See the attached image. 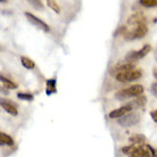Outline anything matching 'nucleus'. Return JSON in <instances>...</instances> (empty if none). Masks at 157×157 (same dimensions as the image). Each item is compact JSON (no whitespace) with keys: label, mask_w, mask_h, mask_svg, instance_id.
I'll return each mask as SVG.
<instances>
[{"label":"nucleus","mask_w":157,"mask_h":157,"mask_svg":"<svg viewBox=\"0 0 157 157\" xmlns=\"http://www.w3.org/2000/svg\"><path fill=\"white\" fill-rule=\"evenodd\" d=\"M123 154H125L126 156H132V157H150L151 153H150L149 148L147 147V145H130L126 147L122 148Z\"/></svg>","instance_id":"f257e3e1"},{"label":"nucleus","mask_w":157,"mask_h":157,"mask_svg":"<svg viewBox=\"0 0 157 157\" xmlns=\"http://www.w3.org/2000/svg\"><path fill=\"white\" fill-rule=\"evenodd\" d=\"M144 92V86L140 84H136L126 89H122L115 94V99L117 100H125V99L132 98V97H138Z\"/></svg>","instance_id":"f03ea898"},{"label":"nucleus","mask_w":157,"mask_h":157,"mask_svg":"<svg viewBox=\"0 0 157 157\" xmlns=\"http://www.w3.org/2000/svg\"><path fill=\"white\" fill-rule=\"evenodd\" d=\"M142 76V71L141 70H128V71H124L122 73H118L117 75H115V78L118 82L122 83H126V82H131V81H134V80H138Z\"/></svg>","instance_id":"7ed1b4c3"},{"label":"nucleus","mask_w":157,"mask_h":157,"mask_svg":"<svg viewBox=\"0 0 157 157\" xmlns=\"http://www.w3.org/2000/svg\"><path fill=\"white\" fill-rule=\"evenodd\" d=\"M148 32V26H147V23L144 24H139L137 25V28L134 29L133 31H130L124 34V39L126 41H131V40H136V39H142L144 36L147 34Z\"/></svg>","instance_id":"20e7f679"},{"label":"nucleus","mask_w":157,"mask_h":157,"mask_svg":"<svg viewBox=\"0 0 157 157\" xmlns=\"http://www.w3.org/2000/svg\"><path fill=\"white\" fill-rule=\"evenodd\" d=\"M150 49H151V47H150L149 44H145V46H144L140 50L130 51V52H128V54H126L125 60H128V62H131V63H136V62L140 60V59L144 58L145 56L148 55V54H149V51H150Z\"/></svg>","instance_id":"39448f33"},{"label":"nucleus","mask_w":157,"mask_h":157,"mask_svg":"<svg viewBox=\"0 0 157 157\" xmlns=\"http://www.w3.org/2000/svg\"><path fill=\"white\" fill-rule=\"evenodd\" d=\"M140 122V116L136 113H128V114L123 115L121 117L117 118V123L123 128H130L138 124Z\"/></svg>","instance_id":"423d86ee"},{"label":"nucleus","mask_w":157,"mask_h":157,"mask_svg":"<svg viewBox=\"0 0 157 157\" xmlns=\"http://www.w3.org/2000/svg\"><path fill=\"white\" fill-rule=\"evenodd\" d=\"M25 17L28 18V21L30 22V23L33 25V26H36V29H39V30H41V31L43 32H49V26H48L47 24L44 23L43 21H41L40 18H38L36 16H34L33 14H31V13H25Z\"/></svg>","instance_id":"0eeeda50"},{"label":"nucleus","mask_w":157,"mask_h":157,"mask_svg":"<svg viewBox=\"0 0 157 157\" xmlns=\"http://www.w3.org/2000/svg\"><path fill=\"white\" fill-rule=\"evenodd\" d=\"M132 68H134V63H131V62H128V60H125V62H120L114 67L110 68L109 74L115 76L118 73H122V72L128 71V70H132Z\"/></svg>","instance_id":"6e6552de"},{"label":"nucleus","mask_w":157,"mask_h":157,"mask_svg":"<svg viewBox=\"0 0 157 157\" xmlns=\"http://www.w3.org/2000/svg\"><path fill=\"white\" fill-rule=\"evenodd\" d=\"M132 109H133L132 106H131L130 104H128V105H125V106L120 107V108H117V109L112 110V112L109 113V117L110 118H118V117H121V116H123V115L130 113Z\"/></svg>","instance_id":"1a4fd4ad"},{"label":"nucleus","mask_w":157,"mask_h":157,"mask_svg":"<svg viewBox=\"0 0 157 157\" xmlns=\"http://www.w3.org/2000/svg\"><path fill=\"white\" fill-rule=\"evenodd\" d=\"M1 108H4V110H6L8 114L13 115V116H17V114H18L15 104H13L12 101H9L7 99H1Z\"/></svg>","instance_id":"9d476101"},{"label":"nucleus","mask_w":157,"mask_h":157,"mask_svg":"<svg viewBox=\"0 0 157 157\" xmlns=\"http://www.w3.org/2000/svg\"><path fill=\"white\" fill-rule=\"evenodd\" d=\"M144 23H147V18H146L145 15H142V14H140V13L130 16V18L128 20V24L136 25V26L139 25V24H144Z\"/></svg>","instance_id":"9b49d317"},{"label":"nucleus","mask_w":157,"mask_h":157,"mask_svg":"<svg viewBox=\"0 0 157 157\" xmlns=\"http://www.w3.org/2000/svg\"><path fill=\"white\" fill-rule=\"evenodd\" d=\"M146 102H147V98H146L145 96H138L137 99L132 100V101L129 102V104L132 106L133 109H137V108H141V107L145 106Z\"/></svg>","instance_id":"f8f14e48"},{"label":"nucleus","mask_w":157,"mask_h":157,"mask_svg":"<svg viewBox=\"0 0 157 157\" xmlns=\"http://www.w3.org/2000/svg\"><path fill=\"white\" fill-rule=\"evenodd\" d=\"M46 84H47V89H46L47 96H50V94L57 92V88H56L57 81H56V78H49V80H47Z\"/></svg>","instance_id":"ddd939ff"},{"label":"nucleus","mask_w":157,"mask_h":157,"mask_svg":"<svg viewBox=\"0 0 157 157\" xmlns=\"http://www.w3.org/2000/svg\"><path fill=\"white\" fill-rule=\"evenodd\" d=\"M0 145L1 146H13L14 145V139L10 136L1 132L0 133Z\"/></svg>","instance_id":"4468645a"},{"label":"nucleus","mask_w":157,"mask_h":157,"mask_svg":"<svg viewBox=\"0 0 157 157\" xmlns=\"http://www.w3.org/2000/svg\"><path fill=\"white\" fill-rule=\"evenodd\" d=\"M129 140L131 144H134V145H142L146 142V137L142 134H133L129 138Z\"/></svg>","instance_id":"2eb2a0df"},{"label":"nucleus","mask_w":157,"mask_h":157,"mask_svg":"<svg viewBox=\"0 0 157 157\" xmlns=\"http://www.w3.org/2000/svg\"><path fill=\"white\" fill-rule=\"evenodd\" d=\"M0 80H1V82H2V84H4V86L6 89H16V88H17V84H16V83H14L13 81H10V80H8L7 78H5L4 75L0 76Z\"/></svg>","instance_id":"dca6fc26"},{"label":"nucleus","mask_w":157,"mask_h":157,"mask_svg":"<svg viewBox=\"0 0 157 157\" xmlns=\"http://www.w3.org/2000/svg\"><path fill=\"white\" fill-rule=\"evenodd\" d=\"M21 63H22V65L25 68H28V70H32V68H34V66H36L34 62L32 59L28 58V57H21Z\"/></svg>","instance_id":"f3484780"},{"label":"nucleus","mask_w":157,"mask_h":157,"mask_svg":"<svg viewBox=\"0 0 157 157\" xmlns=\"http://www.w3.org/2000/svg\"><path fill=\"white\" fill-rule=\"evenodd\" d=\"M28 2L36 10H43V8H44L41 0H28Z\"/></svg>","instance_id":"a211bd4d"},{"label":"nucleus","mask_w":157,"mask_h":157,"mask_svg":"<svg viewBox=\"0 0 157 157\" xmlns=\"http://www.w3.org/2000/svg\"><path fill=\"white\" fill-rule=\"evenodd\" d=\"M139 2L141 6L147 8L157 7V0H139Z\"/></svg>","instance_id":"6ab92c4d"},{"label":"nucleus","mask_w":157,"mask_h":157,"mask_svg":"<svg viewBox=\"0 0 157 157\" xmlns=\"http://www.w3.org/2000/svg\"><path fill=\"white\" fill-rule=\"evenodd\" d=\"M47 4L49 8H51L54 12L57 13V14H60V8H59L58 4L56 2V0H47Z\"/></svg>","instance_id":"aec40b11"},{"label":"nucleus","mask_w":157,"mask_h":157,"mask_svg":"<svg viewBox=\"0 0 157 157\" xmlns=\"http://www.w3.org/2000/svg\"><path fill=\"white\" fill-rule=\"evenodd\" d=\"M17 98L22 99V100H26V101H32L33 100V94H26V92H18L17 94Z\"/></svg>","instance_id":"412c9836"},{"label":"nucleus","mask_w":157,"mask_h":157,"mask_svg":"<svg viewBox=\"0 0 157 157\" xmlns=\"http://www.w3.org/2000/svg\"><path fill=\"white\" fill-rule=\"evenodd\" d=\"M126 26H120V28L115 31V33H114V36H120V34H122V36H124L126 33Z\"/></svg>","instance_id":"4be33fe9"},{"label":"nucleus","mask_w":157,"mask_h":157,"mask_svg":"<svg viewBox=\"0 0 157 157\" xmlns=\"http://www.w3.org/2000/svg\"><path fill=\"white\" fill-rule=\"evenodd\" d=\"M151 94L157 96V83H153L151 84Z\"/></svg>","instance_id":"5701e85b"},{"label":"nucleus","mask_w":157,"mask_h":157,"mask_svg":"<svg viewBox=\"0 0 157 157\" xmlns=\"http://www.w3.org/2000/svg\"><path fill=\"white\" fill-rule=\"evenodd\" d=\"M150 116H151L154 121H155L157 123V110H153V112L150 113Z\"/></svg>","instance_id":"b1692460"},{"label":"nucleus","mask_w":157,"mask_h":157,"mask_svg":"<svg viewBox=\"0 0 157 157\" xmlns=\"http://www.w3.org/2000/svg\"><path fill=\"white\" fill-rule=\"evenodd\" d=\"M147 147H148V148H149L150 153H151V156H157V153H156V150L154 149V148H153V147H151V146H150V145H147Z\"/></svg>","instance_id":"393cba45"},{"label":"nucleus","mask_w":157,"mask_h":157,"mask_svg":"<svg viewBox=\"0 0 157 157\" xmlns=\"http://www.w3.org/2000/svg\"><path fill=\"white\" fill-rule=\"evenodd\" d=\"M153 74H154V78H155L157 80V68H154Z\"/></svg>","instance_id":"a878e982"},{"label":"nucleus","mask_w":157,"mask_h":157,"mask_svg":"<svg viewBox=\"0 0 157 157\" xmlns=\"http://www.w3.org/2000/svg\"><path fill=\"white\" fill-rule=\"evenodd\" d=\"M0 1H1V2H6V1H7V0H0Z\"/></svg>","instance_id":"bb28decb"},{"label":"nucleus","mask_w":157,"mask_h":157,"mask_svg":"<svg viewBox=\"0 0 157 157\" xmlns=\"http://www.w3.org/2000/svg\"><path fill=\"white\" fill-rule=\"evenodd\" d=\"M156 59H157V55H156Z\"/></svg>","instance_id":"cd10ccee"}]
</instances>
